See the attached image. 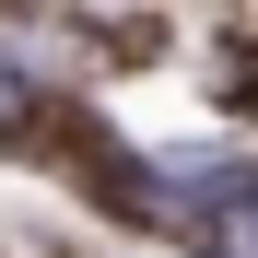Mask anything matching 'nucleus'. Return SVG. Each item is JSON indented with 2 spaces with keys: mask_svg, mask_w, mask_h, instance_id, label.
<instances>
[{
  "mask_svg": "<svg viewBox=\"0 0 258 258\" xmlns=\"http://www.w3.org/2000/svg\"><path fill=\"white\" fill-rule=\"evenodd\" d=\"M223 258H258V200H235V211H223Z\"/></svg>",
  "mask_w": 258,
  "mask_h": 258,
  "instance_id": "f257e3e1",
  "label": "nucleus"
},
{
  "mask_svg": "<svg viewBox=\"0 0 258 258\" xmlns=\"http://www.w3.org/2000/svg\"><path fill=\"white\" fill-rule=\"evenodd\" d=\"M0 117H24V82H12V59H0Z\"/></svg>",
  "mask_w": 258,
  "mask_h": 258,
  "instance_id": "f03ea898",
  "label": "nucleus"
}]
</instances>
